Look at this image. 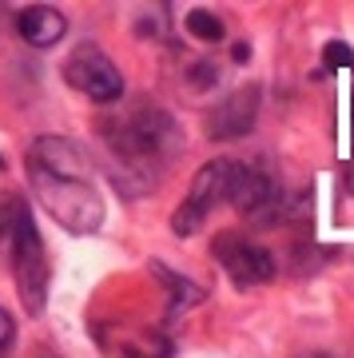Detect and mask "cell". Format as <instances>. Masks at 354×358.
Segmentation results:
<instances>
[{"mask_svg":"<svg viewBox=\"0 0 354 358\" xmlns=\"http://www.w3.org/2000/svg\"><path fill=\"white\" fill-rule=\"evenodd\" d=\"M4 255L13 263V279L20 287L24 310L28 315H40L44 299H48V259H44V243H40V231L32 223L28 203H20V211H16V227H13V239H8Z\"/></svg>","mask_w":354,"mask_h":358,"instance_id":"3","label":"cell"},{"mask_svg":"<svg viewBox=\"0 0 354 358\" xmlns=\"http://www.w3.org/2000/svg\"><path fill=\"white\" fill-rule=\"evenodd\" d=\"M227 203L251 223H275L278 207H283V192L278 179L271 171H263L259 164H235L227 187Z\"/></svg>","mask_w":354,"mask_h":358,"instance_id":"7","label":"cell"},{"mask_svg":"<svg viewBox=\"0 0 354 358\" xmlns=\"http://www.w3.org/2000/svg\"><path fill=\"white\" fill-rule=\"evenodd\" d=\"M100 140L112 159V179L127 195L152 192L164 179L167 164L176 159V152L183 148L179 128L160 108H132L115 120H104Z\"/></svg>","mask_w":354,"mask_h":358,"instance_id":"2","label":"cell"},{"mask_svg":"<svg viewBox=\"0 0 354 358\" xmlns=\"http://www.w3.org/2000/svg\"><path fill=\"white\" fill-rule=\"evenodd\" d=\"M32 195L64 231L96 235L104 227V195L96 187L88 152L64 136H40L24 159Z\"/></svg>","mask_w":354,"mask_h":358,"instance_id":"1","label":"cell"},{"mask_svg":"<svg viewBox=\"0 0 354 358\" xmlns=\"http://www.w3.org/2000/svg\"><path fill=\"white\" fill-rule=\"evenodd\" d=\"M183 28H187V36L203 40V44H219V40L227 36L223 20H219L215 13H207V8H191V13L183 16Z\"/></svg>","mask_w":354,"mask_h":358,"instance_id":"10","label":"cell"},{"mask_svg":"<svg viewBox=\"0 0 354 358\" xmlns=\"http://www.w3.org/2000/svg\"><path fill=\"white\" fill-rule=\"evenodd\" d=\"M211 255L235 287H259V282L275 279V255L259 247L255 239H247L243 231H219L211 239Z\"/></svg>","mask_w":354,"mask_h":358,"instance_id":"6","label":"cell"},{"mask_svg":"<svg viewBox=\"0 0 354 358\" xmlns=\"http://www.w3.org/2000/svg\"><path fill=\"white\" fill-rule=\"evenodd\" d=\"M16 32H20V40L32 44V48H52V44H60V36L68 32V20H64L60 8L32 4L24 13H16Z\"/></svg>","mask_w":354,"mask_h":358,"instance_id":"9","label":"cell"},{"mask_svg":"<svg viewBox=\"0 0 354 358\" xmlns=\"http://www.w3.org/2000/svg\"><path fill=\"white\" fill-rule=\"evenodd\" d=\"M0 171H4V155H0Z\"/></svg>","mask_w":354,"mask_h":358,"instance_id":"13","label":"cell"},{"mask_svg":"<svg viewBox=\"0 0 354 358\" xmlns=\"http://www.w3.org/2000/svg\"><path fill=\"white\" fill-rule=\"evenodd\" d=\"M13 334H16V327H13V315L0 307V350L4 346H13Z\"/></svg>","mask_w":354,"mask_h":358,"instance_id":"12","label":"cell"},{"mask_svg":"<svg viewBox=\"0 0 354 358\" xmlns=\"http://www.w3.org/2000/svg\"><path fill=\"white\" fill-rule=\"evenodd\" d=\"M64 80L76 92H84L96 103H115L124 96V76L112 64V56L96 44H76L72 56L64 60Z\"/></svg>","mask_w":354,"mask_h":358,"instance_id":"5","label":"cell"},{"mask_svg":"<svg viewBox=\"0 0 354 358\" xmlns=\"http://www.w3.org/2000/svg\"><path fill=\"white\" fill-rule=\"evenodd\" d=\"M323 64L330 72H339V68H354V48L351 44H342V40H330L327 48H323Z\"/></svg>","mask_w":354,"mask_h":358,"instance_id":"11","label":"cell"},{"mask_svg":"<svg viewBox=\"0 0 354 358\" xmlns=\"http://www.w3.org/2000/svg\"><path fill=\"white\" fill-rule=\"evenodd\" d=\"M231 171H235V159H211V164H203L195 171V179L187 187V199L171 215V231L176 235H195L203 227V219L211 215L219 203H227Z\"/></svg>","mask_w":354,"mask_h":358,"instance_id":"4","label":"cell"},{"mask_svg":"<svg viewBox=\"0 0 354 358\" xmlns=\"http://www.w3.org/2000/svg\"><path fill=\"white\" fill-rule=\"evenodd\" d=\"M351 115H354V103H351Z\"/></svg>","mask_w":354,"mask_h":358,"instance_id":"14","label":"cell"},{"mask_svg":"<svg viewBox=\"0 0 354 358\" xmlns=\"http://www.w3.org/2000/svg\"><path fill=\"white\" fill-rule=\"evenodd\" d=\"M259 84H247V88L227 92L223 100L207 112V136L211 140H235V136H247L255 128V115H259Z\"/></svg>","mask_w":354,"mask_h":358,"instance_id":"8","label":"cell"}]
</instances>
